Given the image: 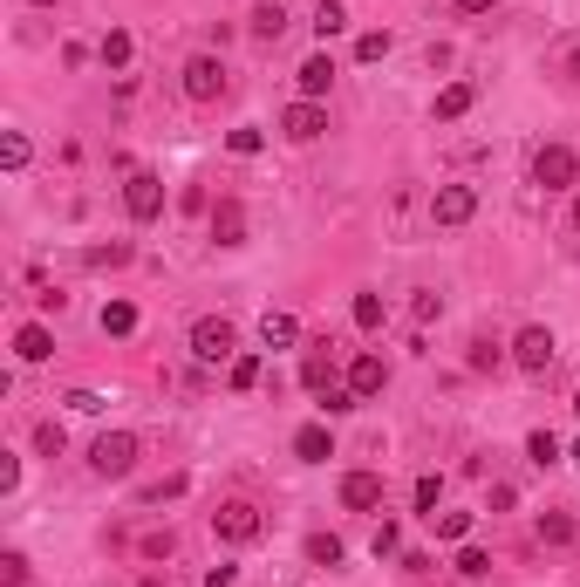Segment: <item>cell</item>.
<instances>
[{
  "instance_id": "f1b7e54d",
  "label": "cell",
  "mask_w": 580,
  "mask_h": 587,
  "mask_svg": "<svg viewBox=\"0 0 580 587\" xmlns=\"http://www.w3.org/2000/svg\"><path fill=\"white\" fill-rule=\"evenodd\" d=\"M28 157H35V144H28L21 130H7V137H0V164H7V171H28Z\"/></svg>"
},
{
  "instance_id": "7a4b0ae2",
  "label": "cell",
  "mask_w": 580,
  "mask_h": 587,
  "mask_svg": "<svg viewBox=\"0 0 580 587\" xmlns=\"http://www.w3.org/2000/svg\"><path fill=\"white\" fill-rule=\"evenodd\" d=\"M212 533H219L226 547H253V540L267 533V512L253 506V499H226V506L212 512Z\"/></svg>"
},
{
  "instance_id": "c3c4849f",
  "label": "cell",
  "mask_w": 580,
  "mask_h": 587,
  "mask_svg": "<svg viewBox=\"0 0 580 587\" xmlns=\"http://www.w3.org/2000/svg\"><path fill=\"white\" fill-rule=\"evenodd\" d=\"M574 417H580V390H574Z\"/></svg>"
},
{
  "instance_id": "3957f363",
  "label": "cell",
  "mask_w": 580,
  "mask_h": 587,
  "mask_svg": "<svg viewBox=\"0 0 580 587\" xmlns=\"http://www.w3.org/2000/svg\"><path fill=\"white\" fill-rule=\"evenodd\" d=\"M192 355L198 362H232V355H239V328H232L226 314H198L192 321Z\"/></svg>"
},
{
  "instance_id": "d6986e66",
  "label": "cell",
  "mask_w": 580,
  "mask_h": 587,
  "mask_svg": "<svg viewBox=\"0 0 580 587\" xmlns=\"http://www.w3.org/2000/svg\"><path fill=\"white\" fill-rule=\"evenodd\" d=\"M301 383H308L314 396L335 383V362H328V342H308V355H301Z\"/></svg>"
},
{
  "instance_id": "8fae6325",
  "label": "cell",
  "mask_w": 580,
  "mask_h": 587,
  "mask_svg": "<svg viewBox=\"0 0 580 587\" xmlns=\"http://www.w3.org/2000/svg\"><path fill=\"white\" fill-rule=\"evenodd\" d=\"M342 506L348 512H376L383 506V471H348L342 478Z\"/></svg>"
},
{
  "instance_id": "f907efd6",
  "label": "cell",
  "mask_w": 580,
  "mask_h": 587,
  "mask_svg": "<svg viewBox=\"0 0 580 587\" xmlns=\"http://www.w3.org/2000/svg\"><path fill=\"white\" fill-rule=\"evenodd\" d=\"M574 465H580V444H574Z\"/></svg>"
},
{
  "instance_id": "7bdbcfd3",
  "label": "cell",
  "mask_w": 580,
  "mask_h": 587,
  "mask_svg": "<svg viewBox=\"0 0 580 587\" xmlns=\"http://www.w3.org/2000/svg\"><path fill=\"white\" fill-rule=\"evenodd\" d=\"M178 205H185V212H212V198H205V185H185V192H178Z\"/></svg>"
},
{
  "instance_id": "2e32d148",
  "label": "cell",
  "mask_w": 580,
  "mask_h": 587,
  "mask_svg": "<svg viewBox=\"0 0 580 587\" xmlns=\"http://www.w3.org/2000/svg\"><path fill=\"white\" fill-rule=\"evenodd\" d=\"M294 82H301V96H308V103H321V96H328V82H335V62H328V55H308V62L294 69Z\"/></svg>"
},
{
  "instance_id": "f6af8a7d",
  "label": "cell",
  "mask_w": 580,
  "mask_h": 587,
  "mask_svg": "<svg viewBox=\"0 0 580 587\" xmlns=\"http://www.w3.org/2000/svg\"><path fill=\"white\" fill-rule=\"evenodd\" d=\"M239 581V567H212V574H205V587H232Z\"/></svg>"
},
{
  "instance_id": "7402d4cb",
  "label": "cell",
  "mask_w": 580,
  "mask_h": 587,
  "mask_svg": "<svg viewBox=\"0 0 580 587\" xmlns=\"http://www.w3.org/2000/svg\"><path fill=\"white\" fill-rule=\"evenodd\" d=\"M130 48H137V41H130V28H110V35L96 41V55H103V69H130Z\"/></svg>"
},
{
  "instance_id": "44dd1931",
  "label": "cell",
  "mask_w": 580,
  "mask_h": 587,
  "mask_svg": "<svg viewBox=\"0 0 580 587\" xmlns=\"http://www.w3.org/2000/svg\"><path fill=\"white\" fill-rule=\"evenodd\" d=\"M533 533H540L546 547H574L580 526H574V512H540V526H533Z\"/></svg>"
},
{
  "instance_id": "30bf717a",
  "label": "cell",
  "mask_w": 580,
  "mask_h": 587,
  "mask_svg": "<svg viewBox=\"0 0 580 587\" xmlns=\"http://www.w3.org/2000/svg\"><path fill=\"white\" fill-rule=\"evenodd\" d=\"M383 383H389V369H383V355H355V362H348V390H355V403H376V396H383Z\"/></svg>"
},
{
  "instance_id": "ab89813d",
  "label": "cell",
  "mask_w": 580,
  "mask_h": 587,
  "mask_svg": "<svg viewBox=\"0 0 580 587\" xmlns=\"http://www.w3.org/2000/svg\"><path fill=\"white\" fill-rule=\"evenodd\" d=\"M62 403H69V410H82V417H96V410H103V396H96V390H69Z\"/></svg>"
},
{
  "instance_id": "603a6c76",
  "label": "cell",
  "mask_w": 580,
  "mask_h": 587,
  "mask_svg": "<svg viewBox=\"0 0 580 587\" xmlns=\"http://www.w3.org/2000/svg\"><path fill=\"white\" fill-rule=\"evenodd\" d=\"M82 260H89V267L103 274V267H130V260H137V246H130V239H110V246H89Z\"/></svg>"
},
{
  "instance_id": "ffe728a7",
  "label": "cell",
  "mask_w": 580,
  "mask_h": 587,
  "mask_svg": "<svg viewBox=\"0 0 580 587\" xmlns=\"http://www.w3.org/2000/svg\"><path fill=\"white\" fill-rule=\"evenodd\" d=\"M226 390H232V396L260 390V355H253V349H239V355L226 362Z\"/></svg>"
},
{
  "instance_id": "277c9868",
  "label": "cell",
  "mask_w": 580,
  "mask_h": 587,
  "mask_svg": "<svg viewBox=\"0 0 580 587\" xmlns=\"http://www.w3.org/2000/svg\"><path fill=\"white\" fill-rule=\"evenodd\" d=\"M574 178H580V157L567 144H540L533 151V185L540 192H574Z\"/></svg>"
},
{
  "instance_id": "4316f807",
  "label": "cell",
  "mask_w": 580,
  "mask_h": 587,
  "mask_svg": "<svg viewBox=\"0 0 580 587\" xmlns=\"http://www.w3.org/2000/svg\"><path fill=\"white\" fill-rule=\"evenodd\" d=\"M137 328V301H103V335H130Z\"/></svg>"
},
{
  "instance_id": "f35d334b",
  "label": "cell",
  "mask_w": 580,
  "mask_h": 587,
  "mask_svg": "<svg viewBox=\"0 0 580 587\" xmlns=\"http://www.w3.org/2000/svg\"><path fill=\"white\" fill-rule=\"evenodd\" d=\"M464 362L485 376V369H499V362H505V349H499V342H471V355H464Z\"/></svg>"
},
{
  "instance_id": "5bb4252c",
  "label": "cell",
  "mask_w": 580,
  "mask_h": 587,
  "mask_svg": "<svg viewBox=\"0 0 580 587\" xmlns=\"http://www.w3.org/2000/svg\"><path fill=\"white\" fill-rule=\"evenodd\" d=\"M471 103H478V89H471V82H444V89H437V103H430V117H437V123H458V117H471Z\"/></svg>"
},
{
  "instance_id": "60d3db41",
  "label": "cell",
  "mask_w": 580,
  "mask_h": 587,
  "mask_svg": "<svg viewBox=\"0 0 580 587\" xmlns=\"http://www.w3.org/2000/svg\"><path fill=\"white\" fill-rule=\"evenodd\" d=\"M396 540H403V533H396V519H383V526H376V540H369V547H376V560H383V553H396Z\"/></svg>"
},
{
  "instance_id": "8992f818",
  "label": "cell",
  "mask_w": 580,
  "mask_h": 587,
  "mask_svg": "<svg viewBox=\"0 0 580 587\" xmlns=\"http://www.w3.org/2000/svg\"><path fill=\"white\" fill-rule=\"evenodd\" d=\"M553 349H560V342H553V328H540V321L512 335V362H519L526 376H546V369H553Z\"/></svg>"
},
{
  "instance_id": "f546056e",
  "label": "cell",
  "mask_w": 580,
  "mask_h": 587,
  "mask_svg": "<svg viewBox=\"0 0 580 587\" xmlns=\"http://www.w3.org/2000/svg\"><path fill=\"white\" fill-rule=\"evenodd\" d=\"M348 314H355V328H369V335H376V328H383V294H355V308H348Z\"/></svg>"
},
{
  "instance_id": "cb8c5ba5",
  "label": "cell",
  "mask_w": 580,
  "mask_h": 587,
  "mask_svg": "<svg viewBox=\"0 0 580 587\" xmlns=\"http://www.w3.org/2000/svg\"><path fill=\"white\" fill-rule=\"evenodd\" d=\"M226 151L232 157H260L267 151V130H260V123H239V130H226Z\"/></svg>"
},
{
  "instance_id": "d590c367",
  "label": "cell",
  "mask_w": 580,
  "mask_h": 587,
  "mask_svg": "<svg viewBox=\"0 0 580 587\" xmlns=\"http://www.w3.org/2000/svg\"><path fill=\"white\" fill-rule=\"evenodd\" d=\"M62 444H69V437H62V424H55V417H48V424H35V451H41V458H62Z\"/></svg>"
},
{
  "instance_id": "b9f144b4",
  "label": "cell",
  "mask_w": 580,
  "mask_h": 587,
  "mask_svg": "<svg viewBox=\"0 0 580 587\" xmlns=\"http://www.w3.org/2000/svg\"><path fill=\"white\" fill-rule=\"evenodd\" d=\"M410 314H417V328H424V321H437V314H444V301H437V294H417V301H410Z\"/></svg>"
},
{
  "instance_id": "836d02e7",
  "label": "cell",
  "mask_w": 580,
  "mask_h": 587,
  "mask_svg": "<svg viewBox=\"0 0 580 587\" xmlns=\"http://www.w3.org/2000/svg\"><path fill=\"white\" fill-rule=\"evenodd\" d=\"M389 55V28H369V35H355V62H383Z\"/></svg>"
},
{
  "instance_id": "4dcf8cb0",
  "label": "cell",
  "mask_w": 580,
  "mask_h": 587,
  "mask_svg": "<svg viewBox=\"0 0 580 587\" xmlns=\"http://www.w3.org/2000/svg\"><path fill=\"white\" fill-rule=\"evenodd\" d=\"M526 458H533V465H560V437H553V431H533V437H526Z\"/></svg>"
},
{
  "instance_id": "ee69618b",
  "label": "cell",
  "mask_w": 580,
  "mask_h": 587,
  "mask_svg": "<svg viewBox=\"0 0 580 587\" xmlns=\"http://www.w3.org/2000/svg\"><path fill=\"white\" fill-rule=\"evenodd\" d=\"M171 547H178L171 533H151V540H144V560H171Z\"/></svg>"
},
{
  "instance_id": "7c38bea8",
  "label": "cell",
  "mask_w": 580,
  "mask_h": 587,
  "mask_svg": "<svg viewBox=\"0 0 580 587\" xmlns=\"http://www.w3.org/2000/svg\"><path fill=\"white\" fill-rule=\"evenodd\" d=\"M205 219H212V239H219V246H246V205H239V198H219Z\"/></svg>"
},
{
  "instance_id": "9a60e30c",
  "label": "cell",
  "mask_w": 580,
  "mask_h": 587,
  "mask_svg": "<svg viewBox=\"0 0 580 587\" xmlns=\"http://www.w3.org/2000/svg\"><path fill=\"white\" fill-rule=\"evenodd\" d=\"M14 355H21V362H48V355H55V335H48L41 321H21V328H14Z\"/></svg>"
},
{
  "instance_id": "6da1fadb",
  "label": "cell",
  "mask_w": 580,
  "mask_h": 587,
  "mask_svg": "<svg viewBox=\"0 0 580 587\" xmlns=\"http://www.w3.org/2000/svg\"><path fill=\"white\" fill-rule=\"evenodd\" d=\"M137 451H144L137 431H103L89 444V471H96V478H130V471H137Z\"/></svg>"
},
{
  "instance_id": "4fadbf2b",
  "label": "cell",
  "mask_w": 580,
  "mask_h": 587,
  "mask_svg": "<svg viewBox=\"0 0 580 587\" xmlns=\"http://www.w3.org/2000/svg\"><path fill=\"white\" fill-rule=\"evenodd\" d=\"M294 458H301V465H328V458H335V431H328V424H301V431H294Z\"/></svg>"
},
{
  "instance_id": "ba28073f",
  "label": "cell",
  "mask_w": 580,
  "mask_h": 587,
  "mask_svg": "<svg viewBox=\"0 0 580 587\" xmlns=\"http://www.w3.org/2000/svg\"><path fill=\"white\" fill-rule=\"evenodd\" d=\"M321 130H328V110H321V103H308V96L280 110V137H287V144H314Z\"/></svg>"
},
{
  "instance_id": "bcb514c9",
  "label": "cell",
  "mask_w": 580,
  "mask_h": 587,
  "mask_svg": "<svg viewBox=\"0 0 580 587\" xmlns=\"http://www.w3.org/2000/svg\"><path fill=\"white\" fill-rule=\"evenodd\" d=\"M451 7H458V14H492L499 0H451Z\"/></svg>"
},
{
  "instance_id": "74e56055",
  "label": "cell",
  "mask_w": 580,
  "mask_h": 587,
  "mask_svg": "<svg viewBox=\"0 0 580 587\" xmlns=\"http://www.w3.org/2000/svg\"><path fill=\"white\" fill-rule=\"evenodd\" d=\"M0 587H28V553H0Z\"/></svg>"
},
{
  "instance_id": "ac0fdd59",
  "label": "cell",
  "mask_w": 580,
  "mask_h": 587,
  "mask_svg": "<svg viewBox=\"0 0 580 587\" xmlns=\"http://www.w3.org/2000/svg\"><path fill=\"white\" fill-rule=\"evenodd\" d=\"M246 35H253V41H280V35H287V7H280V0H260L253 21H246Z\"/></svg>"
},
{
  "instance_id": "9c48e42d",
  "label": "cell",
  "mask_w": 580,
  "mask_h": 587,
  "mask_svg": "<svg viewBox=\"0 0 580 587\" xmlns=\"http://www.w3.org/2000/svg\"><path fill=\"white\" fill-rule=\"evenodd\" d=\"M471 212H478V192L471 185H437L430 192V219L437 226H471Z\"/></svg>"
},
{
  "instance_id": "7dc6e473",
  "label": "cell",
  "mask_w": 580,
  "mask_h": 587,
  "mask_svg": "<svg viewBox=\"0 0 580 587\" xmlns=\"http://www.w3.org/2000/svg\"><path fill=\"white\" fill-rule=\"evenodd\" d=\"M574 233H580V192H574Z\"/></svg>"
},
{
  "instance_id": "484cf974",
  "label": "cell",
  "mask_w": 580,
  "mask_h": 587,
  "mask_svg": "<svg viewBox=\"0 0 580 587\" xmlns=\"http://www.w3.org/2000/svg\"><path fill=\"white\" fill-rule=\"evenodd\" d=\"M342 28H348V7H342V0H321V7H314V35L335 41Z\"/></svg>"
},
{
  "instance_id": "5b68a950",
  "label": "cell",
  "mask_w": 580,
  "mask_h": 587,
  "mask_svg": "<svg viewBox=\"0 0 580 587\" xmlns=\"http://www.w3.org/2000/svg\"><path fill=\"white\" fill-rule=\"evenodd\" d=\"M123 212H130L137 226H151L157 212H164V178H157V171H130V185H123Z\"/></svg>"
},
{
  "instance_id": "681fc988",
  "label": "cell",
  "mask_w": 580,
  "mask_h": 587,
  "mask_svg": "<svg viewBox=\"0 0 580 587\" xmlns=\"http://www.w3.org/2000/svg\"><path fill=\"white\" fill-rule=\"evenodd\" d=\"M35 7H55V0H35Z\"/></svg>"
},
{
  "instance_id": "d4e9b609",
  "label": "cell",
  "mask_w": 580,
  "mask_h": 587,
  "mask_svg": "<svg viewBox=\"0 0 580 587\" xmlns=\"http://www.w3.org/2000/svg\"><path fill=\"white\" fill-rule=\"evenodd\" d=\"M308 560H314V567H342L348 547L335 540V533H308Z\"/></svg>"
},
{
  "instance_id": "e575fe53",
  "label": "cell",
  "mask_w": 580,
  "mask_h": 587,
  "mask_svg": "<svg viewBox=\"0 0 580 587\" xmlns=\"http://www.w3.org/2000/svg\"><path fill=\"white\" fill-rule=\"evenodd\" d=\"M348 410H355V390L348 383H328L321 390V417H348Z\"/></svg>"
},
{
  "instance_id": "83f0119b",
  "label": "cell",
  "mask_w": 580,
  "mask_h": 587,
  "mask_svg": "<svg viewBox=\"0 0 580 587\" xmlns=\"http://www.w3.org/2000/svg\"><path fill=\"white\" fill-rule=\"evenodd\" d=\"M410 506L424 512V519H430V512H437V506H444V478H437V471H424V478H417V492H410Z\"/></svg>"
},
{
  "instance_id": "d6a6232c",
  "label": "cell",
  "mask_w": 580,
  "mask_h": 587,
  "mask_svg": "<svg viewBox=\"0 0 580 587\" xmlns=\"http://www.w3.org/2000/svg\"><path fill=\"white\" fill-rule=\"evenodd\" d=\"M458 574L464 581H485V574H492V553L485 547H458Z\"/></svg>"
},
{
  "instance_id": "1f68e13d",
  "label": "cell",
  "mask_w": 580,
  "mask_h": 587,
  "mask_svg": "<svg viewBox=\"0 0 580 587\" xmlns=\"http://www.w3.org/2000/svg\"><path fill=\"white\" fill-rule=\"evenodd\" d=\"M430 526H437V540H464V533H471V512H430Z\"/></svg>"
},
{
  "instance_id": "e0dca14e",
  "label": "cell",
  "mask_w": 580,
  "mask_h": 587,
  "mask_svg": "<svg viewBox=\"0 0 580 587\" xmlns=\"http://www.w3.org/2000/svg\"><path fill=\"white\" fill-rule=\"evenodd\" d=\"M260 342H267V349H294V342H301V321H294L287 308H267V321H260Z\"/></svg>"
},
{
  "instance_id": "8d00e7d4",
  "label": "cell",
  "mask_w": 580,
  "mask_h": 587,
  "mask_svg": "<svg viewBox=\"0 0 580 587\" xmlns=\"http://www.w3.org/2000/svg\"><path fill=\"white\" fill-rule=\"evenodd\" d=\"M185 485H192V478H185V471H171V478H157L144 499H151V506H164V499H185Z\"/></svg>"
},
{
  "instance_id": "52a82bcc",
  "label": "cell",
  "mask_w": 580,
  "mask_h": 587,
  "mask_svg": "<svg viewBox=\"0 0 580 587\" xmlns=\"http://www.w3.org/2000/svg\"><path fill=\"white\" fill-rule=\"evenodd\" d=\"M185 96H192V103H219V96H226V62H219V55H192V62H185Z\"/></svg>"
}]
</instances>
